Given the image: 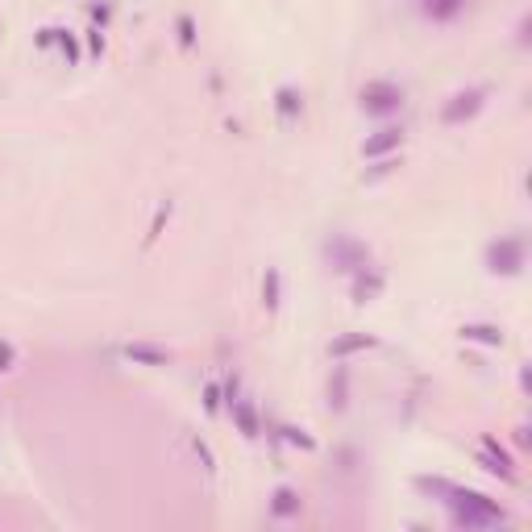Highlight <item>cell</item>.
I'll return each instance as SVG.
<instances>
[{
  "label": "cell",
  "instance_id": "6da1fadb",
  "mask_svg": "<svg viewBox=\"0 0 532 532\" xmlns=\"http://www.w3.org/2000/svg\"><path fill=\"white\" fill-rule=\"evenodd\" d=\"M453 495V508H457V520L461 524H470V529H482V524H499L503 520V512H499V503H491L487 495H478V491H449Z\"/></svg>",
  "mask_w": 532,
  "mask_h": 532
},
{
  "label": "cell",
  "instance_id": "7a4b0ae2",
  "mask_svg": "<svg viewBox=\"0 0 532 532\" xmlns=\"http://www.w3.org/2000/svg\"><path fill=\"white\" fill-rule=\"evenodd\" d=\"M487 263H491V270H503V274H516V270L524 266V242H520V237H508V242H499V246H491V254H487Z\"/></svg>",
  "mask_w": 532,
  "mask_h": 532
},
{
  "label": "cell",
  "instance_id": "3957f363",
  "mask_svg": "<svg viewBox=\"0 0 532 532\" xmlns=\"http://www.w3.org/2000/svg\"><path fill=\"white\" fill-rule=\"evenodd\" d=\"M404 104V91L391 88V84H370V88H362V108L366 112H395Z\"/></svg>",
  "mask_w": 532,
  "mask_h": 532
},
{
  "label": "cell",
  "instance_id": "277c9868",
  "mask_svg": "<svg viewBox=\"0 0 532 532\" xmlns=\"http://www.w3.org/2000/svg\"><path fill=\"white\" fill-rule=\"evenodd\" d=\"M482 100H487V88H470V91H461V96H453V104L441 112V121L445 125H457V121L474 117V112L482 108Z\"/></svg>",
  "mask_w": 532,
  "mask_h": 532
},
{
  "label": "cell",
  "instance_id": "5b68a950",
  "mask_svg": "<svg viewBox=\"0 0 532 532\" xmlns=\"http://www.w3.org/2000/svg\"><path fill=\"white\" fill-rule=\"evenodd\" d=\"M478 461H482L491 474H499V478H512V457L499 449V441H491V437H487V441H482V453H478Z\"/></svg>",
  "mask_w": 532,
  "mask_h": 532
},
{
  "label": "cell",
  "instance_id": "8992f818",
  "mask_svg": "<svg viewBox=\"0 0 532 532\" xmlns=\"http://www.w3.org/2000/svg\"><path fill=\"white\" fill-rule=\"evenodd\" d=\"M399 142H404V129H395V125H391V129H378V138H370V142L362 146V154H366V158H378V154L395 150Z\"/></svg>",
  "mask_w": 532,
  "mask_h": 532
},
{
  "label": "cell",
  "instance_id": "52a82bcc",
  "mask_svg": "<svg viewBox=\"0 0 532 532\" xmlns=\"http://www.w3.org/2000/svg\"><path fill=\"white\" fill-rule=\"evenodd\" d=\"M229 408H233V420H237V429H242L246 437H258V433H263V429H258V412H254V404H250V399H242V395H237Z\"/></svg>",
  "mask_w": 532,
  "mask_h": 532
},
{
  "label": "cell",
  "instance_id": "ba28073f",
  "mask_svg": "<svg viewBox=\"0 0 532 532\" xmlns=\"http://www.w3.org/2000/svg\"><path fill=\"white\" fill-rule=\"evenodd\" d=\"M329 250H337V270H362L366 266V254L357 250L354 242H346V237H337Z\"/></svg>",
  "mask_w": 532,
  "mask_h": 532
},
{
  "label": "cell",
  "instance_id": "9c48e42d",
  "mask_svg": "<svg viewBox=\"0 0 532 532\" xmlns=\"http://www.w3.org/2000/svg\"><path fill=\"white\" fill-rule=\"evenodd\" d=\"M378 291H383V274H374V270L366 274V270H362V274H357V279H354V300H357V304H366V300H374Z\"/></svg>",
  "mask_w": 532,
  "mask_h": 532
},
{
  "label": "cell",
  "instance_id": "30bf717a",
  "mask_svg": "<svg viewBox=\"0 0 532 532\" xmlns=\"http://www.w3.org/2000/svg\"><path fill=\"white\" fill-rule=\"evenodd\" d=\"M461 337H466V341H482V346H503V333H499L495 325H466Z\"/></svg>",
  "mask_w": 532,
  "mask_h": 532
},
{
  "label": "cell",
  "instance_id": "8fae6325",
  "mask_svg": "<svg viewBox=\"0 0 532 532\" xmlns=\"http://www.w3.org/2000/svg\"><path fill=\"white\" fill-rule=\"evenodd\" d=\"M270 512H274V516H295V512H300V495L287 491V487H279L274 499H270Z\"/></svg>",
  "mask_w": 532,
  "mask_h": 532
},
{
  "label": "cell",
  "instance_id": "7c38bea8",
  "mask_svg": "<svg viewBox=\"0 0 532 532\" xmlns=\"http://www.w3.org/2000/svg\"><path fill=\"white\" fill-rule=\"evenodd\" d=\"M370 346H374V337L357 333V337H341V341H333V346H329V354H333V357H346V354H354V350H370Z\"/></svg>",
  "mask_w": 532,
  "mask_h": 532
},
{
  "label": "cell",
  "instance_id": "4fadbf2b",
  "mask_svg": "<svg viewBox=\"0 0 532 532\" xmlns=\"http://www.w3.org/2000/svg\"><path fill=\"white\" fill-rule=\"evenodd\" d=\"M125 357L150 362V366H167V354H163V350H150V346H125Z\"/></svg>",
  "mask_w": 532,
  "mask_h": 532
},
{
  "label": "cell",
  "instance_id": "5bb4252c",
  "mask_svg": "<svg viewBox=\"0 0 532 532\" xmlns=\"http://www.w3.org/2000/svg\"><path fill=\"white\" fill-rule=\"evenodd\" d=\"M300 108H304V100H300V96H295L291 88L279 91V117H283V121H287V117H295Z\"/></svg>",
  "mask_w": 532,
  "mask_h": 532
},
{
  "label": "cell",
  "instance_id": "9a60e30c",
  "mask_svg": "<svg viewBox=\"0 0 532 532\" xmlns=\"http://www.w3.org/2000/svg\"><path fill=\"white\" fill-rule=\"evenodd\" d=\"M263 304H266V308H279V270H266V283H263Z\"/></svg>",
  "mask_w": 532,
  "mask_h": 532
},
{
  "label": "cell",
  "instance_id": "2e32d148",
  "mask_svg": "<svg viewBox=\"0 0 532 532\" xmlns=\"http://www.w3.org/2000/svg\"><path fill=\"white\" fill-rule=\"evenodd\" d=\"M424 8H429V13H433V17H453V13H457V8H461V0H429V4H424Z\"/></svg>",
  "mask_w": 532,
  "mask_h": 532
},
{
  "label": "cell",
  "instance_id": "e0dca14e",
  "mask_svg": "<svg viewBox=\"0 0 532 532\" xmlns=\"http://www.w3.org/2000/svg\"><path fill=\"white\" fill-rule=\"evenodd\" d=\"M175 29H179V42H183V46H191V42H195V21H191V17H179Z\"/></svg>",
  "mask_w": 532,
  "mask_h": 532
},
{
  "label": "cell",
  "instance_id": "ac0fdd59",
  "mask_svg": "<svg viewBox=\"0 0 532 532\" xmlns=\"http://www.w3.org/2000/svg\"><path fill=\"white\" fill-rule=\"evenodd\" d=\"M59 46H63V54H67V63H75V59H80V46H75V38H71L67 29H59Z\"/></svg>",
  "mask_w": 532,
  "mask_h": 532
},
{
  "label": "cell",
  "instance_id": "d6986e66",
  "mask_svg": "<svg viewBox=\"0 0 532 532\" xmlns=\"http://www.w3.org/2000/svg\"><path fill=\"white\" fill-rule=\"evenodd\" d=\"M329 395H333V408H346V370H337V383L329 387Z\"/></svg>",
  "mask_w": 532,
  "mask_h": 532
},
{
  "label": "cell",
  "instance_id": "ffe728a7",
  "mask_svg": "<svg viewBox=\"0 0 532 532\" xmlns=\"http://www.w3.org/2000/svg\"><path fill=\"white\" fill-rule=\"evenodd\" d=\"M204 408H208V412H221V387H216V383L204 387Z\"/></svg>",
  "mask_w": 532,
  "mask_h": 532
},
{
  "label": "cell",
  "instance_id": "44dd1931",
  "mask_svg": "<svg viewBox=\"0 0 532 532\" xmlns=\"http://www.w3.org/2000/svg\"><path fill=\"white\" fill-rule=\"evenodd\" d=\"M283 433H287V441H291V445H304V449H312V445H316L312 437H304V429H283Z\"/></svg>",
  "mask_w": 532,
  "mask_h": 532
},
{
  "label": "cell",
  "instance_id": "7402d4cb",
  "mask_svg": "<svg viewBox=\"0 0 532 532\" xmlns=\"http://www.w3.org/2000/svg\"><path fill=\"white\" fill-rule=\"evenodd\" d=\"M395 167H399V163H395V158H383V163H378V167H374V171H370V175H366V179H378V175H391V171H395Z\"/></svg>",
  "mask_w": 532,
  "mask_h": 532
},
{
  "label": "cell",
  "instance_id": "603a6c76",
  "mask_svg": "<svg viewBox=\"0 0 532 532\" xmlns=\"http://www.w3.org/2000/svg\"><path fill=\"white\" fill-rule=\"evenodd\" d=\"M0 370H13V346L0 341Z\"/></svg>",
  "mask_w": 532,
  "mask_h": 532
}]
</instances>
